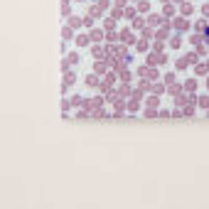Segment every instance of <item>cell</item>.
Listing matches in <instances>:
<instances>
[{"label": "cell", "instance_id": "obj_1", "mask_svg": "<svg viewBox=\"0 0 209 209\" xmlns=\"http://www.w3.org/2000/svg\"><path fill=\"white\" fill-rule=\"evenodd\" d=\"M66 59H69V62H71V64H79V62H81V59H79V54H76V52H71V54H69V57H66Z\"/></svg>", "mask_w": 209, "mask_h": 209}, {"label": "cell", "instance_id": "obj_2", "mask_svg": "<svg viewBox=\"0 0 209 209\" xmlns=\"http://www.w3.org/2000/svg\"><path fill=\"white\" fill-rule=\"evenodd\" d=\"M76 44H79V47H84V44H89V37H84V35H79V37H76Z\"/></svg>", "mask_w": 209, "mask_h": 209}, {"label": "cell", "instance_id": "obj_3", "mask_svg": "<svg viewBox=\"0 0 209 209\" xmlns=\"http://www.w3.org/2000/svg\"><path fill=\"white\" fill-rule=\"evenodd\" d=\"M84 84H86V86H93V84H96V76H93V74H89V76H86V81H84Z\"/></svg>", "mask_w": 209, "mask_h": 209}, {"label": "cell", "instance_id": "obj_4", "mask_svg": "<svg viewBox=\"0 0 209 209\" xmlns=\"http://www.w3.org/2000/svg\"><path fill=\"white\" fill-rule=\"evenodd\" d=\"M66 84H76V74H74V71H69V74H66Z\"/></svg>", "mask_w": 209, "mask_h": 209}, {"label": "cell", "instance_id": "obj_5", "mask_svg": "<svg viewBox=\"0 0 209 209\" xmlns=\"http://www.w3.org/2000/svg\"><path fill=\"white\" fill-rule=\"evenodd\" d=\"M182 44V37H180V35H175V37H172V47H180Z\"/></svg>", "mask_w": 209, "mask_h": 209}]
</instances>
